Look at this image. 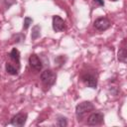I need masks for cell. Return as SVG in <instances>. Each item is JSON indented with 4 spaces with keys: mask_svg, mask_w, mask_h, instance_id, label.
<instances>
[{
    "mask_svg": "<svg viewBox=\"0 0 127 127\" xmlns=\"http://www.w3.org/2000/svg\"><path fill=\"white\" fill-rule=\"evenodd\" d=\"M93 109H94V106L90 101H83V102L77 104L76 107H75V114H76V117H77L78 121L81 120L82 117L86 113L92 111Z\"/></svg>",
    "mask_w": 127,
    "mask_h": 127,
    "instance_id": "cell-1",
    "label": "cell"
},
{
    "mask_svg": "<svg viewBox=\"0 0 127 127\" xmlns=\"http://www.w3.org/2000/svg\"><path fill=\"white\" fill-rule=\"evenodd\" d=\"M57 79V74L52 69H45L41 73V80L46 86H52Z\"/></svg>",
    "mask_w": 127,
    "mask_h": 127,
    "instance_id": "cell-2",
    "label": "cell"
},
{
    "mask_svg": "<svg viewBox=\"0 0 127 127\" xmlns=\"http://www.w3.org/2000/svg\"><path fill=\"white\" fill-rule=\"evenodd\" d=\"M27 117H28V114L25 113V112H19L17 113L16 115H14L11 119V124L14 125V126H18V127H22L25 125L26 121H27Z\"/></svg>",
    "mask_w": 127,
    "mask_h": 127,
    "instance_id": "cell-3",
    "label": "cell"
},
{
    "mask_svg": "<svg viewBox=\"0 0 127 127\" xmlns=\"http://www.w3.org/2000/svg\"><path fill=\"white\" fill-rule=\"evenodd\" d=\"M81 79H82V81L88 87L96 88V86H97V77L93 73L86 72V73H84V74L81 75Z\"/></svg>",
    "mask_w": 127,
    "mask_h": 127,
    "instance_id": "cell-4",
    "label": "cell"
},
{
    "mask_svg": "<svg viewBox=\"0 0 127 127\" xmlns=\"http://www.w3.org/2000/svg\"><path fill=\"white\" fill-rule=\"evenodd\" d=\"M93 26L98 31H105L110 27V21L105 17H100L94 21Z\"/></svg>",
    "mask_w": 127,
    "mask_h": 127,
    "instance_id": "cell-5",
    "label": "cell"
},
{
    "mask_svg": "<svg viewBox=\"0 0 127 127\" xmlns=\"http://www.w3.org/2000/svg\"><path fill=\"white\" fill-rule=\"evenodd\" d=\"M103 113L101 112H93L89 115V117L87 118V124L94 126V125H99L103 122Z\"/></svg>",
    "mask_w": 127,
    "mask_h": 127,
    "instance_id": "cell-6",
    "label": "cell"
},
{
    "mask_svg": "<svg viewBox=\"0 0 127 127\" xmlns=\"http://www.w3.org/2000/svg\"><path fill=\"white\" fill-rule=\"evenodd\" d=\"M29 64H30V65H31L34 69H36V70H38V71H40V70L43 68V64H42L41 60H40L39 57H38L37 55H35V54H33V55L30 56V58H29Z\"/></svg>",
    "mask_w": 127,
    "mask_h": 127,
    "instance_id": "cell-7",
    "label": "cell"
},
{
    "mask_svg": "<svg viewBox=\"0 0 127 127\" xmlns=\"http://www.w3.org/2000/svg\"><path fill=\"white\" fill-rule=\"evenodd\" d=\"M64 20L60 16H58V15L54 16L53 17V29L56 32H61V31L64 30Z\"/></svg>",
    "mask_w": 127,
    "mask_h": 127,
    "instance_id": "cell-8",
    "label": "cell"
},
{
    "mask_svg": "<svg viewBox=\"0 0 127 127\" xmlns=\"http://www.w3.org/2000/svg\"><path fill=\"white\" fill-rule=\"evenodd\" d=\"M10 58L14 61V62H16L17 64H18V65L20 64V52L16 49V48H14L12 51H11V53H10Z\"/></svg>",
    "mask_w": 127,
    "mask_h": 127,
    "instance_id": "cell-9",
    "label": "cell"
},
{
    "mask_svg": "<svg viewBox=\"0 0 127 127\" xmlns=\"http://www.w3.org/2000/svg\"><path fill=\"white\" fill-rule=\"evenodd\" d=\"M127 59V51L125 48H121L118 51V61L121 63H126Z\"/></svg>",
    "mask_w": 127,
    "mask_h": 127,
    "instance_id": "cell-10",
    "label": "cell"
},
{
    "mask_svg": "<svg viewBox=\"0 0 127 127\" xmlns=\"http://www.w3.org/2000/svg\"><path fill=\"white\" fill-rule=\"evenodd\" d=\"M40 34H41V27L39 25H36L33 27L32 29V34H31V38L32 40H36L40 37Z\"/></svg>",
    "mask_w": 127,
    "mask_h": 127,
    "instance_id": "cell-11",
    "label": "cell"
},
{
    "mask_svg": "<svg viewBox=\"0 0 127 127\" xmlns=\"http://www.w3.org/2000/svg\"><path fill=\"white\" fill-rule=\"evenodd\" d=\"M6 71L9 73V74H12V75H16L18 74V69L15 68L11 64H6Z\"/></svg>",
    "mask_w": 127,
    "mask_h": 127,
    "instance_id": "cell-12",
    "label": "cell"
},
{
    "mask_svg": "<svg viewBox=\"0 0 127 127\" xmlns=\"http://www.w3.org/2000/svg\"><path fill=\"white\" fill-rule=\"evenodd\" d=\"M57 125L60 126V127H65L67 125V120L65 117H59L58 119V122H57Z\"/></svg>",
    "mask_w": 127,
    "mask_h": 127,
    "instance_id": "cell-13",
    "label": "cell"
},
{
    "mask_svg": "<svg viewBox=\"0 0 127 127\" xmlns=\"http://www.w3.org/2000/svg\"><path fill=\"white\" fill-rule=\"evenodd\" d=\"M32 22H33L32 18H30V17H26V18L24 19V25H23V29H24V30H27V29L29 28L30 24H32Z\"/></svg>",
    "mask_w": 127,
    "mask_h": 127,
    "instance_id": "cell-14",
    "label": "cell"
},
{
    "mask_svg": "<svg viewBox=\"0 0 127 127\" xmlns=\"http://www.w3.org/2000/svg\"><path fill=\"white\" fill-rule=\"evenodd\" d=\"M94 2H95L96 4H98L99 6H103V5H104V1H103V0H94Z\"/></svg>",
    "mask_w": 127,
    "mask_h": 127,
    "instance_id": "cell-15",
    "label": "cell"
},
{
    "mask_svg": "<svg viewBox=\"0 0 127 127\" xmlns=\"http://www.w3.org/2000/svg\"><path fill=\"white\" fill-rule=\"evenodd\" d=\"M112 1H117V0H112Z\"/></svg>",
    "mask_w": 127,
    "mask_h": 127,
    "instance_id": "cell-16",
    "label": "cell"
}]
</instances>
